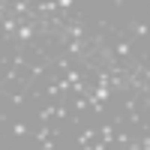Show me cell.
Returning a JSON list of instances; mask_svg holds the SVG:
<instances>
[{
    "instance_id": "1",
    "label": "cell",
    "mask_w": 150,
    "mask_h": 150,
    "mask_svg": "<svg viewBox=\"0 0 150 150\" xmlns=\"http://www.w3.org/2000/svg\"><path fill=\"white\" fill-rule=\"evenodd\" d=\"M114 54H117V57H129V54H132L129 39H117V42H114Z\"/></svg>"
},
{
    "instance_id": "2",
    "label": "cell",
    "mask_w": 150,
    "mask_h": 150,
    "mask_svg": "<svg viewBox=\"0 0 150 150\" xmlns=\"http://www.w3.org/2000/svg\"><path fill=\"white\" fill-rule=\"evenodd\" d=\"M126 30H132L135 36H150V27H147V24H141V21H129Z\"/></svg>"
},
{
    "instance_id": "3",
    "label": "cell",
    "mask_w": 150,
    "mask_h": 150,
    "mask_svg": "<svg viewBox=\"0 0 150 150\" xmlns=\"http://www.w3.org/2000/svg\"><path fill=\"white\" fill-rule=\"evenodd\" d=\"M102 141L108 144V150H111V144L117 141V135H114V123H111V126H102Z\"/></svg>"
},
{
    "instance_id": "4",
    "label": "cell",
    "mask_w": 150,
    "mask_h": 150,
    "mask_svg": "<svg viewBox=\"0 0 150 150\" xmlns=\"http://www.w3.org/2000/svg\"><path fill=\"white\" fill-rule=\"evenodd\" d=\"M93 138H96V129H84V132L78 135V147H87Z\"/></svg>"
},
{
    "instance_id": "5",
    "label": "cell",
    "mask_w": 150,
    "mask_h": 150,
    "mask_svg": "<svg viewBox=\"0 0 150 150\" xmlns=\"http://www.w3.org/2000/svg\"><path fill=\"white\" fill-rule=\"evenodd\" d=\"M51 114H57V105H54V102H51V105H45V108L39 111V120L48 123V117H51Z\"/></svg>"
},
{
    "instance_id": "6",
    "label": "cell",
    "mask_w": 150,
    "mask_h": 150,
    "mask_svg": "<svg viewBox=\"0 0 150 150\" xmlns=\"http://www.w3.org/2000/svg\"><path fill=\"white\" fill-rule=\"evenodd\" d=\"M12 132H15L18 138H24V135H27V123H12Z\"/></svg>"
},
{
    "instance_id": "7",
    "label": "cell",
    "mask_w": 150,
    "mask_h": 150,
    "mask_svg": "<svg viewBox=\"0 0 150 150\" xmlns=\"http://www.w3.org/2000/svg\"><path fill=\"white\" fill-rule=\"evenodd\" d=\"M39 150H54V141H42V144H39Z\"/></svg>"
}]
</instances>
